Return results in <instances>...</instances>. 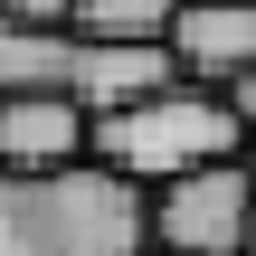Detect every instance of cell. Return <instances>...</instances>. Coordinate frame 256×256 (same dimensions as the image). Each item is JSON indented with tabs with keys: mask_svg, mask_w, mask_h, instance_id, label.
Here are the masks:
<instances>
[{
	"mask_svg": "<svg viewBox=\"0 0 256 256\" xmlns=\"http://www.w3.org/2000/svg\"><path fill=\"white\" fill-rule=\"evenodd\" d=\"M152 190L76 162V171H0V256H142Z\"/></svg>",
	"mask_w": 256,
	"mask_h": 256,
	"instance_id": "obj_1",
	"label": "cell"
},
{
	"mask_svg": "<svg viewBox=\"0 0 256 256\" xmlns=\"http://www.w3.org/2000/svg\"><path fill=\"white\" fill-rule=\"evenodd\" d=\"M171 48L152 38H86L66 19H28V10H0V104L10 95H76L86 114H114L152 86H171Z\"/></svg>",
	"mask_w": 256,
	"mask_h": 256,
	"instance_id": "obj_2",
	"label": "cell"
},
{
	"mask_svg": "<svg viewBox=\"0 0 256 256\" xmlns=\"http://www.w3.org/2000/svg\"><path fill=\"white\" fill-rule=\"evenodd\" d=\"M238 152H247V124L228 114L218 86H190V76H171V86L95 114V162L124 171V180H142V190H171V180H190L209 162H238Z\"/></svg>",
	"mask_w": 256,
	"mask_h": 256,
	"instance_id": "obj_3",
	"label": "cell"
},
{
	"mask_svg": "<svg viewBox=\"0 0 256 256\" xmlns=\"http://www.w3.org/2000/svg\"><path fill=\"white\" fill-rule=\"evenodd\" d=\"M152 247H171V256H256V152L152 190Z\"/></svg>",
	"mask_w": 256,
	"mask_h": 256,
	"instance_id": "obj_4",
	"label": "cell"
},
{
	"mask_svg": "<svg viewBox=\"0 0 256 256\" xmlns=\"http://www.w3.org/2000/svg\"><path fill=\"white\" fill-rule=\"evenodd\" d=\"M95 162V114L76 95H10L0 104V171H76Z\"/></svg>",
	"mask_w": 256,
	"mask_h": 256,
	"instance_id": "obj_5",
	"label": "cell"
},
{
	"mask_svg": "<svg viewBox=\"0 0 256 256\" xmlns=\"http://www.w3.org/2000/svg\"><path fill=\"white\" fill-rule=\"evenodd\" d=\"M171 66L190 86H228V76H256V0H180L171 19Z\"/></svg>",
	"mask_w": 256,
	"mask_h": 256,
	"instance_id": "obj_6",
	"label": "cell"
},
{
	"mask_svg": "<svg viewBox=\"0 0 256 256\" xmlns=\"http://www.w3.org/2000/svg\"><path fill=\"white\" fill-rule=\"evenodd\" d=\"M171 19H180V0H66V28H86V38H171Z\"/></svg>",
	"mask_w": 256,
	"mask_h": 256,
	"instance_id": "obj_7",
	"label": "cell"
},
{
	"mask_svg": "<svg viewBox=\"0 0 256 256\" xmlns=\"http://www.w3.org/2000/svg\"><path fill=\"white\" fill-rule=\"evenodd\" d=\"M218 95H228V114H238V124H247V133H256V76H228Z\"/></svg>",
	"mask_w": 256,
	"mask_h": 256,
	"instance_id": "obj_8",
	"label": "cell"
},
{
	"mask_svg": "<svg viewBox=\"0 0 256 256\" xmlns=\"http://www.w3.org/2000/svg\"><path fill=\"white\" fill-rule=\"evenodd\" d=\"M0 10H28V19H66V0H0Z\"/></svg>",
	"mask_w": 256,
	"mask_h": 256,
	"instance_id": "obj_9",
	"label": "cell"
},
{
	"mask_svg": "<svg viewBox=\"0 0 256 256\" xmlns=\"http://www.w3.org/2000/svg\"><path fill=\"white\" fill-rule=\"evenodd\" d=\"M142 256H171V247H142Z\"/></svg>",
	"mask_w": 256,
	"mask_h": 256,
	"instance_id": "obj_10",
	"label": "cell"
}]
</instances>
